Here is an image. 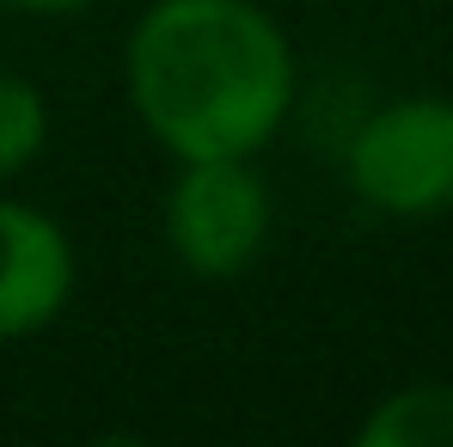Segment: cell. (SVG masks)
<instances>
[{
	"instance_id": "4",
	"label": "cell",
	"mask_w": 453,
	"mask_h": 447,
	"mask_svg": "<svg viewBox=\"0 0 453 447\" xmlns=\"http://www.w3.org/2000/svg\"><path fill=\"white\" fill-rule=\"evenodd\" d=\"M74 295V245L56 215L0 197V337L43 331Z\"/></svg>"
},
{
	"instance_id": "3",
	"label": "cell",
	"mask_w": 453,
	"mask_h": 447,
	"mask_svg": "<svg viewBox=\"0 0 453 447\" xmlns=\"http://www.w3.org/2000/svg\"><path fill=\"white\" fill-rule=\"evenodd\" d=\"M270 239V184L257 178L251 153L233 159H178L165 190V245L190 276L226 282L257 264Z\"/></svg>"
},
{
	"instance_id": "6",
	"label": "cell",
	"mask_w": 453,
	"mask_h": 447,
	"mask_svg": "<svg viewBox=\"0 0 453 447\" xmlns=\"http://www.w3.org/2000/svg\"><path fill=\"white\" fill-rule=\"evenodd\" d=\"M50 148V98L25 74H0V178L25 172Z\"/></svg>"
},
{
	"instance_id": "2",
	"label": "cell",
	"mask_w": 453,
	"mask_h": 447,
	"mask_svg": "<svg viewBox=\"0 0 453 447\" xmlns=\"http://www.w3.org/2000/svg\"><path fill=\"white\" fill-rule=\"evenodd\" d=\"M349 190L392 221L453 215V98L411 92L380 104L343 153Z\"/></svg>"
},
{
	"instance_id": "1",
	"label": "cell",
	"mask_w": 453,
	"mask_h": 447,
	"mask_svg": "<svg viewBox=\"0 0 453 447\" xmlns=\"http://www.w3.org/2000/svg\"><path fill=\"white\" fill-rule=\"evenodd\" d=\"M123 86L172 159H233L288 123L301 62L257 0H153L123 43Z\"/></svg>"
},
{
	"instance_id": "7",
	"label": "cell",
	"mask_w": 453,
	"mask_h": 447,
	"mask_svg": "<svg viewBox=\"0 0 453 447\" xmlns=\"http://www.w3.org/2000/svg\"><path fill=\"white\" fill-rule=\"evenodd\" d=\"M12 12H25V19H74V12H86L92 0H6Z\"/></svg>"
},
{
	"instance_id": "5",
	"label": "cell",
	"mask_w": 453,
	"mask_h": 447,
	"mask_svg": "<svg viewBox=\"0 0 453 447\" xmlns=\"http://www.w3.org/2000/svg\"><path fill=\"white\" fill-rule=\"evenodd\" d=\"M362 447H453V380H417L386 392L356 429Z\"/></svg>"
}]
</instances>
